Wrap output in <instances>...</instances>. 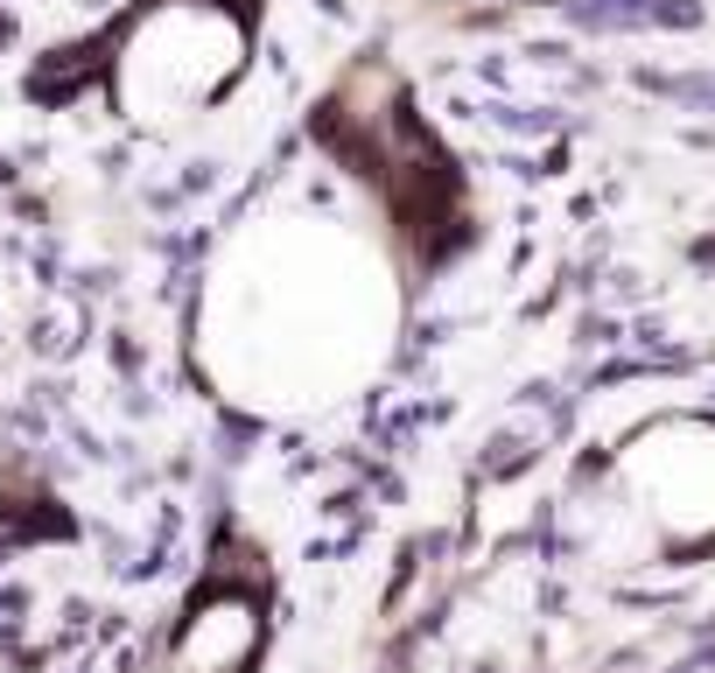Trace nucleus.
Returning a JSON list of instances; mask_svg holds the SVG:
<instances>
[{
  "label": "nucleus",
  "mask_w": 715,
  "mask_h": 673,
  "mask_svg": "<svg viewBox=\"0 0 715 673\" xmlns=\"http://www.w3.org/2000/svg\"><path fill=\"white\" fill-rule=\"evenodd\" d=\"M260 645H267L260 596L253 589H204L154 673H253Z\"/></svg>",
  "instance_id": "nucleus-1"
},
{
  "label": "nucleus",
  "mask_w": 715,
  "mask_h": 673,
  "mask_svg": "<svg viewBox=\"0 0 715 673\" xmlns=\"http://www.w3.org/2000/svg\"><path fill=\"white\" fill-rule=\"evenodd\" d=\"M0 35H8V14H0Z\"/></svg>",
  "instance_id": "nucleus-2"
}]
</instances>
